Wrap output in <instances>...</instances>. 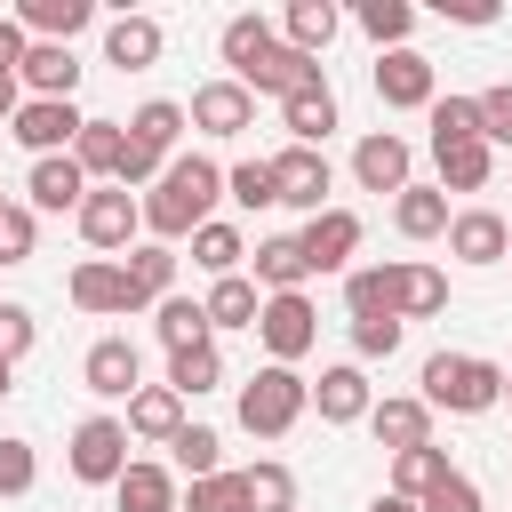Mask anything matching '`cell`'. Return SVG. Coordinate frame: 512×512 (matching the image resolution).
Segmentation results:
<instances>
[{
  "label": "cell",
  "mask_w": 512,
  "mask_h": 512,
  "mask_svg": "<svg viewBox=\"0 0 512 512\" xmlns=\"http://www.w3.org/2000/svg\"><path fill=\"white\" fill-rule=\"evenodd\" d=\"M216 200H224V168H216L208 152H176L136 208H144V232H152L160 248H176V240H192V232L216 216Z\"/></svg>",
  "instance_id": "cell-1"
},
{
  "label": "cell",
  "mask_w": 512,
  "mask_h": 512,
  "mask_svg": "<svg viewBox=\"0 0 512 512\" xmlns=\"http://www.w3.org/2000/svg\"><path fill=\"white\" fill-rule=\"evenodd\" d=\"M416 384H424L416 400H424L432 416H440V408H448V416H488V408L504 400V368L480 360V352H432Z\"/></svg>",
  "instance_id": "cell-2"
},
{
  "label": "cell",
  "mask_w": 512,
  "mask_h": 512,
  "mask_svg": "<svg viewBox=\"0 0 512 512\" xmlns=\"http://www.w3.org/2000/svg\"><path fill=\"white\" fill-rule=\"evenodd\" d=\"M304 408H312V384L296 376V368H256L248 384H240V432L248 440H288L296 424H304Z\"/></svg>",
  "instance_id": "cell-3"
},
{
  "label": "cell",
  "mask_w": 512,
  "mask_h": 512,
  "mask_svg": "<svg viewBox=\"0 0 512 512\" xmlns=\"http://www.w3.org/2000/svg\"><path fill=\"white\" fill-rule=\"evenodd\" d=\"M80 240L96 248V256H128L136 248V232H144V208H136V192H120V184H88V200H80Z\"/></svg>",
  "instance_id": "cell-4"
},
{
  "label": "cell",
  "mask_w": 512,
  "mask_h": 512,
  "mask_svg": "<svg viewBox=\"0 0 512 512\" xmlns=\"http://www.w3.org/2000/svg\"><path fill=\"white\" fill-rule=\"evenodd\" d=\"M64 464H72L80 488H112V480L128 472V424H120V416H80Z\"/></svg>",
  "instance_id": "cell-5"
},
{
  "label": "cell",
  "mask_w": 512,
  "mask_h": 512,
  "mask_svg": "<svg viewBox=\"0 0 512 512\" xmlns=\"http://www.w3.org/2000/svg\"><path fill=\"white\" fill-rule=\"evenodd\" d=\"M88 128V112L72 104V96H24L16 104V120H8V136L32 152V160H56V152H72V136Z\"/></svg>",
  "instance_id": "cell-6"
},
{
  "label": "cell",
  "mask_w": 512,
  "mask_h": 512,
  "mask_svg": "<svg viewBox=\"0 0 512 512\" xmlns=\"http://www.w3.org/2000/svg\"><path fill=\"white\" fill-rule=\"evenodd\" d=\"M256 344L272 352V368H296V360L320 344V312H312V296H264V304H256Z\"/></svg>",
  "instance_id": "cell-7"
},
{
  "label": "cell",
  "mask_w": 512,
  "mask_h": 512,
  "mask_svg": "<svg viewBox=\"0 0 512 512\" xmlns=\"http://www.w3.org/2000/svg\"><path fill=\"white\" fill-rule=\"evenodd\" d=\"M64 296H72L80 312H96V320H128V312H152V304L128 288V264H112V256H88V264H72Z\"/></svg>",
  "instance_id": "cell-8"
},
{
  "label": "cell",
  "mask_w": 512,
  "mask_h": 512,
  "mask_svg": "<svg viewBox=\"0 0 512 512\" xmlns=\"http://www.w3.org/2000/svg\"><path fill=\"white\" fill-rule=\"evenodd\" d=\"M432 96H440V72H432L424 48H384L376 56V104L384 112H424Z\"/></svg>",
  "instance_id": "cell-9"
},
{
  "label": "cell",
  "mask_w": 512,
  "mask_h": 512,
  "mask_svg": "<svg viewBox=\"0 0 512 512\" xmlns=\"http://www.w3.org/2000/svg\"><path fill=\"white\" fill-rule=\"evenodd\" d=\"M352 184L360 192H408L416 184V152H408V136H392V128H368L360 144H352Z\"/></svg>",
  "instance_id": "cell-10"
},
{
  "label": "cell",
  "mask_w": 512,
  "mask_h": 512,
  "mask_svg": "<svg viewBox=\"0 0 512 512\" xmlns=\"http://www.w3.org/2000/svg\"><path fill=\"white\" fill-rule=\"evenodd\" d=\"M328 184H336L328 152H312V144H280V152H272V192H280V208L320 216V208H328Z\"/></svg>",
  "instance_id": "cell-11"
},
{
  "label": "cell",
  "mask_w": 512,
  "mask_h": 512,
  "mask_svg": "<svg viewBox=\"0 0 512 512\" xmlns=\"http://www.w3.org/2000/svg\"><path fill=\"white\" fill-rule=\"evenodd\" d=\"M184 120H192L200 136H248V128H256V96L224 72V80H200V88H192Z\"/></svg>",
  "instance_id": "cell-12"
},
{
  "label": "cell",
  "mask_w": 512,
  "mask_h": 512,
  "mask_svg": "<svg viewBox=\"0 0 512 512\" xmlns=\"http://www.w3.org/2000/svg\"><path fill=\"white\" fill-rule=\"evenodd\" d=\"M296 248H304V272H344L360 256V216L352 208H320V216H304Z\"/></svg>",
  "instance_id": "cell-13"
},
{
  "label": "cell",
  "mask_w": 512,
  "mask_h": 512,
  "mask_svg": "<svg viewBox=\"0 0 512 512\" xmlns=\"http://www.w3.org/2000/svg\"><path fill=\"white\" fill-rule=\"evenodd\" d=\"M440 240H448V256H456V264L488 272V264H504V248H512V224H504L496 208H456Z\"/></svg>",
  "instance_id": "cell-14"
},
{
  "label": "cell",
  "mask_w": 512,
  "mask_h": 512,
  "mask_svg": "<svg viewBox=\"0 0 512 512\" xmlns=\"http://www.w3.org/2000/svg\"><path fill=\"white\" fill-rule=\"evenodd\" d=\"M80 384H88L96 400H136V384H144V352H136L128 336H96L88 360H80Z\"/></svg>",
  "instance_id": "cell-15"
},
{
  "label": "cell",
  "mask_w": 512,
  "mask_h": 512,
  "mask_svg": "<svg viewBox=\"0 0 512 512\" xmlns=\"http://www.w3.org/2000/svg\"><path fill=\"white\" fill-rule=\"evenodd\" d=\"M440 312H448V272L424 256H400L392 264V320L408 328V320H440Z\"/></svg>",
  "instance_id": "cell-16"
},
{
  "label": "cell",
  "mask_w": 512,
  "mask_h": 512,
  "mask_svg": "<svg viewBox=\"0 0 512 512\" xmlns=\"http://www.w3.org/2000/svg\"><path fill=\"white\" fill-rule=\"evenodd\" d=\"M232 80H240L248 96H296L304 80H320V64H312V56H296L288 40H272V48H256V56H248Z\"/></svg>",
  "instance_id": "cell-17"
},
{
  "label": "cell",
  "mask_w": 512,
  "mask_h": 512,
  "mask_svg": "<svg viewBox=\"0 0 512 512\" xmlns=\"http://www.w3.org/2000/svg\"><path fill=\"white\" fill-rule=\"evenodd\" d=\"M312 408H320V424H368V408H376V392H368V368H360V360H336V368H320V384H312Z\"/></svg>",
  "instance_id": "cell-18"
},
{
  "label": "cell",
  "mask_w": 512,
  "mask_h": 512,
  "mask_svg": "<svg viewBox=\"0 0 512 512\" xmlns=\"http://www.w3.org/2000/svg\"><path fill=\"white\" fill-rule=\"evenodd\" d=\"M24 192H32V216H80V200H88V176H80V160L72 152H56V160H32V176H24Z\"/></svg>",
  "instance_id": "cell-19"
},
{
  "label": "cell",
  "mask_w": 512,
  "mask_h": 512,
  "mask_svg": "<svg viewBox=\"0 0 512 512\" xmlns=\"http://www.w3.org/2000/svg\"><path fill=\"white\" fill-rule=\"evenodd\" d=\"M368 432H376V448H424L432 440V408L416 400V392H384L376 408H368Z\"/></svg>",
  "instance_id": "cell-20"
},
{
  "label": "cell",
  "mask_w": 512,
  "mask_h": 512,
  "mask_svg": "<svg viewBox=\"0 0 512 512\" xmlns=\"http://www.w3.org/2000/svg\"><path fill=\"white\" fill-rule=\"evenodd\" d=\"M16 24H24V40H56V48H72V40L96 24V0H16Z\"/></svg>",
  "instance_id": "cell-21"
},
{
  "label": "cell",
  "mask_w": 512,
  "mask_h": 512,
  "mask_svg": "<svg viewBox=\"0 0 512 512\" xmlns=\"http://www.w3.org/2000/svg\"><path fill=\"white\" fill-rule=\"evenodd\" d=\"M280 128H288V144H328V128H336V88L328 80H304L296 96H280Z\"/></svg>",
  "instance_id": "cell-22"
},
{
  "label": "cell",
  "mask_w": 512,
  "mask_h": 512,
  "mask_svg": "<svg viewBox=\"0 0 512 512\" xmlns=\"http://www.w3.org/2000/svg\"><path fill=\"white\" fill-rule=\"evenodd\" d=\"M176 496H184L176 472L168 464H144V456H128V472L112 480V504L120 512H176Z\"/></svg>",
  "instance_id": "cell-23"
},
{
  "label": "cell",
  "mask_w": 512,
  "mask_h": 512,
  "mask_svg": "<svg viewBox=\"0 0 512 512\" xmlns=\"http://www.w3.org/2000/svg\"><path fill=\"white\" fill-rule=\"evenodd\" d=\"M160 48H168V32H160L152 16H112V24H104V56H112L120 72H152Z\"/></svg>",
  "instance_id": "cell-24"
},
{
  "label": "cell",
  "mask_w": 512,
  "mask_h": 512,
  "mask_svg": "<svg viewBox=\"0 0 512 512\" xmlns=\"http://www.w3.org/2000/svg\"><path fill=\"white\" fill-rule=\"evenodd\" d=\"M304 248H296V232H272V240H256V296H304Z\"/></svg>",
  "instance_id": "cell-25"
},
{
  "label": "cell",
  "mask_w": 512,
  "mask_h": 512,
  "mask_svg": "<svg viewBox=\"0 0 512 512\" xmlns=\"http://www.w3.org/2000/svg\"><path fill=\"white\" fill-rule=\"evenodd\" d=\"M120 424H128V440H160V448H168V440L184 432V400H176L168 384H136V400H128Z\"/></svg>",
  "instance_id": "cell-26"
},
{
  "label": "cell",
  "mask_w": 512,
  "mask_h": 512,
  "mask_svg": "<svg viewBox=\"0 0 512 512\" xmlns=\"http://www.w3.org/2000/svg\"><path fill=\"white\" fill-rule=\"evenodd\" d=\"M16 88H32V96H72V88H80V64H72V48H56V40H32V48H24V64H16Z\"/></svg>",
  "instance_id": "cell-27"
},
{
  "label": "cell",
  "mask_w": 512,
  "mask_h": 512,
  "mask_svg": "<svg viewBox=\"0 0 512 512\" xmlns=\"http://www.w3.org/2000/svg\"><path fill=\"white\" fill-rule=\"evenodd\" d=\"M176 136H184V104L152 96V104H136V112H128V144H136V152H152V160H176Z\"/></svg>",
  "instance_id": "cell-28"
},
{
  "label": "cell",
  "mask_w": 512,
  "mask_h": 512,
  "mask_svg": "<svg viewBox=\"0 0 512 512\" xmlns=\"http://www.w3.org/2000/svg\"><path fill=\"white\" fill-rule=\"evenodd\" d=\"M448 216H456V208H448V192H440V184H408V192L392 200L400 240H440V232H448Z\"/></svg>",
  "instance_id": "cell-29"
},
{
  "label": "cell",
  "mask_w": 512,
  "mask_h": 512,
  "mask_svg": "<svg viewBox=\"0 0 512 512\" xmlns=\"http://www.w3.org/2000/svg\"><path fill=\"white\" fill-rule=\"evenodd\" d=\"M448 472H456V464H448V448H440V440H424V448H400V456H392V496L424 504V496H432Z\"/></svg>",
  "instance_id": "cell-30"
},
{
  "label": "cell",
  "mask_w": 512,
  "mask_h": 512,
  "mask_svg": "<svg viewBox=\"0 0 512 512\" xmlns=\"http://www.w3.org/2000/svg\"><path fill=\"white\" fill-rule=\"evenodd\" d=\"M256 280L248 272H232V280H208V296H200V312H208V336L216 328H256Z\"/></svg>",
  "instance_id": "cell-31"
},
{
  "label": "cell",
  "mask_w": 512,
  "mask_h": 512,
  "mask_svg": "<svg viewBox=\"0 0 512 512\" xmlns=\"http://www.w3.org/2000/svg\"><path fill=\"white\" fill-rule=\"evenodd\" d=\"M336 24H344V16H336L328 0H288V16H280L288 48H296V56H312V64H320V48L336 40Z\"/></svg>",
  "instance_id": "cell-32"
},
{
  "label": "cell",
  "mask_w": 512,
  "mask_h": 512,
  "mask_svg": "<svg viewBox=\"0 0 512 512\" xmlns=\"http://www.w3.org/2000/svg\"><path fill=\"white\" fill-rule=\"evenodd\" d=\"M240 256H248V240H240V224H224V216H208V224L192 232V264H200L208 280H232V272H240Z\"/></svg>",
  "instance_id": "cell-33"
},
{
  "label": "cell",
  "mask_w": 512,
  "mask_h": 512,
  "mask_svg": "<svg viewBox=\"0 0 512 512\" xmlns=\"http://www.w3.org/2000/svg\"><path fill=\"white\" fill-rule=\"evenodd\" d=\"M128 288L144 296V304H160V296H176V248H160V240H136L128 256Z\"/></svg>",
  "instance_id": "cell-34"
},
{
  "label": "cell",
  "mask_w": 512,
  "mask_h": 512,
  "mask_svg": "<svg viewBox=\"0 0 512 512\" xmlns=\"http://www.w3.org/2000/svg\"><path fill=\"white\" fill-rule=\"evenodd\" d=\"M216 384H224V352H216V336L192 344V352H168V392H176V400H200V392H216Z\"/></svg>",
  "instance_id": "cell-35"
},
{
  "label": "cell",
  "mask_w": 512,
  "mask_h": 512,
  "mask_svg": "<svg viewBox=\"0 0 512 512\" xmlns=\"http://www.w3.org/2000/svg\"><path fill=\"white\" fill-rule=\"evenodd\" d=\"M424 120H432V152H448V144H480V96H432Z\"/></svg>",
  "instance_id": "cell-36"
},
{
  "label": "cell",
  "mask_w": 512,
  "mask_h": 512,
  "mask_svg": "<svg viewBox=\"0 0 512 512\" xmlns=\"http://www.w3.org/2000/svg\"><path fill=\"white\" fill-rule=\"evenodd\" d=\"M120 144H128V128H120V120H88V128L72 136V160H80V176H88V184H96V176L112 184V168H120Z\"/></svg>",
  "instance_id": "cell-37"
},
{
  "label": "cell",
  "mask_w": 512,
  "mask_h": 512,
  "mask_svg": "<svg viewBox=\"0 0 512 512\" xmlns=\"http://www.w3.org/2000/svg\"><path fill=\"white\" fill-rule=\"evenodd\" d=\"M344 312L352 320H392V264H352L344 272Z\"/></svg>",
  "instance_id": "cell-38"
},
{
  "label": "cell",
  "mask_w": 512,
  "mask_h": 512,
  "mask_svg": "<svg viewBox=\"0 0 512 512\" xmlns=\"http://www.w3.org/2000/svg\"><path fill=\"white\" fill-rule=\"evenodd\" d=\"M152 328H160V344H168V352L208 344V312H200V296H160V304H152Z\"/></svg>",
  "instance_id": "cell-39"
},
{
  "label": "cell",
  "mask_w": 512,
  "mask_h": 512,
  "mask_svg": "<svg viewBox=\"0 0 512 512\" xmlns=\"http://www.w3.org/2000/svg\"><path fill=\"white\" fill-rule=\"evenodd\" d=\"M352 24H360V32L376 40V56H384V48H408L416 8H408V0H360V8H352Z\"/></svg>",
  "instance_id": "cell-40"
},
{
  "label": "cell",
  "mask_w": 512,
  "mask_h": 512,
  "mask_svg": "<svg viewBox=\"0 0 512 512\" xmlns=\"http://www.w3.org/2000/svg\"><path fill=\"white\" fill-rule=\"evenodd\" d=\"M240 480H248V512H296V472L280 456H256Z\"/></svg>",
  "instance_id": "cell-41"
},
{
  "label": "cell",
  "mask_w": 512,
  "mask_h": 512,
  "mask_svg": "<svg viewBox=\"0 0 512 512\" xmlns=\"http://www.w3.org/2000/svg\"><path fill=\"white\" fill-rule=\"evenodd\" d=\"M440 160V192H480L488 176H496V152L488 144H448V152H432Z\"/></svg>",
  "instance_id": "cell-42"
},
{
  "label": "cell",
  "mask_w": 512,
  "mask_h": 512,
  "mask_svg": "<svg viewBox=\"0 0 512 512\" xmlns=\"http://www.w3.org/2000/svg\"><path fill=\"white\" fill-rule=\"evenodd\" d=\"M176 512H248V480L240 472H208L176 496Z\"/></svg>",
  "instance_id": "cell-43"
},
{
  "label": "cell",
  "mask_w": 512,
  "mask_h": 512,
  "mask_svg": "<svg viewBox=\"0 0 512 512\" xmlns=\"http://www.w3.org/2000/svg\"><path fill=\"white\" fill-rule=\"evenodd\" d=\"M168 456H176V472H192V480H208V472H224V440H216L208 424H184V432L168 440Z\"/></svg>",
  "instance_id": "cell-44"
},
{
  "label": "cell",
  "mask_w": 512,
  "mask_h": 512,
  "mask_svg": "<svg viewBox=\"0 0 512 512\" xmlns=\"http://www.w3.org/2000/svg\"><path fill=\"white\" fill-rule=\"evenodd\" d=\"M272 40H280V32H272V24H264V16H256V8H240V16H232V24H224V40H216V48H224V64H232V72H240V64H248V56H256V48H272Z\"/></svg>",
  "instance_id": "cell-45"
},
{
  "label": "cell",
  "mask_w": 512,
  "mask_h": 512,
  "mask_svg": "<svg viewBox=\"0 0 512 512\" xmlns=\"http://www.w3.org/2000/svg\"><path fill=\"white\" fill-rule=\"evenodd\" d=\"M224 200H240V208H280V192H272V160H240V168H224Z\"/></svg>",
  "instance_id": "cell-46"
},
{
  "label": "cell",
  "mask_w": 512,
  "mask_h": 512,
  "mask_svg": "<svg viewBox=\"0 0 512 512\" xmlns=\"http://www.w3.org/2000/svg\"><path fill=\"white\" fill-rule=\"evenodd\" d=\"M32 248H40V216L8 200V216H0V264H32Z\"/></svg>",
  "instance_id": "cell-47"
},
{
  "label": "cell",
  "mask_w": 512,
  "mask_h": 512,
  "mask_svg": "<svg viewBox=\"0 0 512 512\" xmlns=\"http://www.w3.org/2000/svg\"><path fill=\"white\" fill-rule=\"evenodd\" d=\"M32 344H40V320H32V304H8V296H0V360L16 368Z\"/></svg>",
  "instance_id": "cell-48"
},
{
  "label": "cell",
  "mask_w": 512,
  "mask_h": 512,
  "mask_svg": "<svg viewBox=\"0 0 512 512\" xmlns=\"http://www.w3.org/2000/svg\"><path fill=\"white\" fill-rule=\"evenodd\" d=\"M40 464H32V440H8L0 432V496H32Z\"/></svg>",
  "instance_id": "cell-49"
},
{
  "label": "cell",
  "mask_w": 512,
  "mask_h": 512,
  "mask_svg": "<svg viewBox=\"0 0 512 512\" xmlns=\"http://www.w3.org/2000/svg\"><path fill=\"white\" fill-rule=\"evenodd\" d=\"M480 144H488V152H496V144H512V80L480 88Z\"/></svg>",
  "instance_id": "cell-50"
},
{
  "label": "cell",
  "mask_w": 512,
  "mask_h": 512,
  "mask_svg": "<svg viewBox=\"0 0 512 512\" xmlns=\"http://www.w3.org/2000/svg\"><path fill=\"white\" fill-rule=\"evenodd\" d=\"M400 352V320H352V360H392Z\"/></svg>",
  "instance_id": "cell-51"
},
{
  "label": "cell",
  "mask_w": 512,
  "mask_h": 512,
  "mask_svg": "<svg viewBox=\"0 0 512 512\" xmlns=\"http://www.w3.org/2000/svg\"><path fill=\"white\" fill-rule=\"evenodd\" d=\"M416 512H480V480H472V472H448Z\"/></svg>",
  "instance_id": "cell-52"
},
{
  "label": "cell",
  "mask_w": 512,
  "mask_h": 512,
  "mask_svg": "<svg viewBox=\"0 0 512 512\" xmlns=\"http://www.w3.org/2000/svg\"><path fill=\"white\" fill-rule=\"evenodd\" d=\"M24 48H32V40H24V24H16V16H0V72H16V64H24Z\"/></svg>",
  "instance_id": "cell-53"
},
{
  "label": "cell",
  "mask_w": 512,
  "mask_h": 512,
  "mask_svg": "<svg viewBox=\"0 0 512 512\" xmlns=\"http://www.w3.org/2000/svg\"><path fill=\"white\" fill-rule=\"evenodd\" d=\"M440 16H456V24H496V0H440Z\"/></svg>",
  "instance_id": "cell-54"
},
{
  "label": "cell",
  "mask_w": 512,
  "mask_h": 512,
  "mask_svg": "<svg viewBox=\"0 0 512 512\" xmlns=\"http://www.w3.org/2000/svg\"><path fill=\"white\" fill-rule=\"evenodd\" d=\"M16 104H24V88H16V72H0V128L16 120Z\"/></svg>",
  "instance_id": "cell-55"
},
{
  "label": "cell",
  "mask_w": 512,
  "mask_h": 512,
  "mask_svg": "<svg viewBox=\"0 0 512 512\" xmlns=\"http://www.w3.org/2000/svg\"><path fill=\"white\" fill-rule=\"evenodd\" d=\"M368 512H416V504H408V496H392V488H384V496H376V504H368Z\"/></svg>",
  "instance_id": "cell-56"
},
{
  "label": "cell",
  "mask_w": 512,
  "mask_h": 512,
  "mask_svg": "<svg viewBox=\"0 0 512 512\" xmlns=\"http://www.w3.org/2000/svg\"><path fill=\"white\" fill-rule=\"evenodd\" d=\"M8 376H16V368H8V360H0V400H8Z\"/></svg>",
  "instance_id": "cell-57"
},
{
  "label": "cell",
  "mask_w": 512,
  "mask_h": 512,
  "mask_svg": "<svg viewBox=\"0 0 512 512\" xmlns=\"http://www.w3.org/2000/svg\"><path fill=\"white\" fill-rule=\"evenodd\" d=\"M504 400H512V368H504Z\"/></svg>",
  "instance_id": "cell-58"
},
{
  "label": "cell",
  "mask_w": 512,
  "mask_h": 512,
  "mask_svg": "<svg viewBox=\"0 0 512 512\" xmlns=\"http://www.w3.org/2000/svg\"><path fill=\"white\" fill-rule=\"evenodd\" d=\"M0 216H8V192H0Z\"/></svg>",
  "instance_id": "cell-59"
},
{
  "label": "cell",
  "mask_w": 512,
  "mask_h": 512,
  "mask_svg": "<svg viewBox=\"0 0 512 512\" xmlns=\"http://www.w3.org/2000/svg\"><path fill=\"white\" fill-rule=\"evenodd\" d=\"M504 264H512V248H504Z\"/></svg>",
  "instance_id": "cell-60"
}]
</instances>
